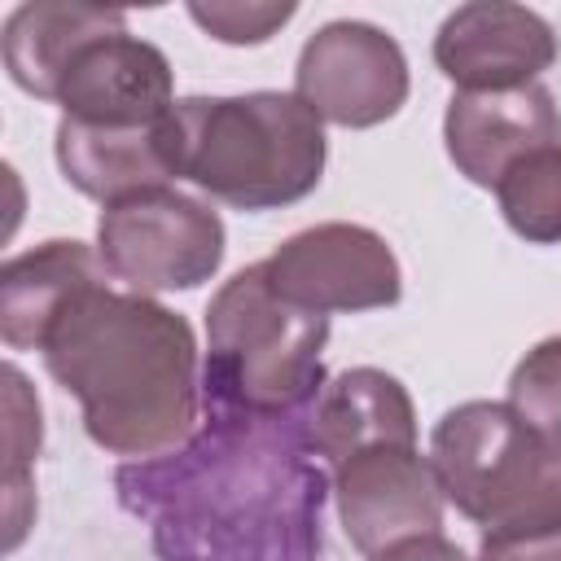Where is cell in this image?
Returning a JSON list of instances; mask_svg holds the SVG:
<instances>
[{
	"label": "cell",
	"mask_w": 561,
	"mask_h": 561,
	"mask_svg": "<svg viewBox=\"0 0 561 561\" xmlns=\"http://www.w3.org/2000/svg\"><path fill=\"white\" fill-rule=\"evenodd\" d=\"M61 118L92 127H145L171 114L175 75L158 44L114 31L79 48L57 88Z\"/></svg>",
	"instance_id": "cell-10"
},
{
	"label": "cell",
	"mask_w": 561,
	"mask_h": 561,
	"mask_svg": "<svg viewBox=\"0 0 561 561\" xmlns=\"http://www.w3.org/2000/svg\"><path fill=\"white\" fill-rule=\"evenodd\" d=\"M127 31V13L118 9H101V4H61V0H35V4H18L4 22V70L9 79L39 96V101H57L61 75L66 66L79 57V48H88L101 35Z\"/></svg>",
	"instance_id": "cell-15"
},
{
	"label": "cell",
	"mask_w": 561,
	"mask_h": 561,
	"mask_svg": "<svg viewBox=\"0 0 561 561\" xmlns=\"http://www.w3.org/2000/svg\"><path fill=\"white\" fill-rule=\"evenodd\" d=\"M416 447V408L399 377L381 368L337 373L311 416V447L337 469L368 447Z\"/></svg>",
	"instance_id": "cell-14"
},
{
	"label": "cell",
	"mask_w": 561,
	"mask_h": 561,
	"mask_svg": "<svg viewBox=\"0 0 561 561\" xmlns=\"http://www.w3.org/2000/svg\"><path fill=\"white\" fill-rule=\"evenodd\" d=\"M333 491L342 530L364 557H377L416 535H438L443 526L447 495L430 456L416 447L386 443L355 451L333 469Z\"/></svg>",
	"instance_id": "cell-8"
},
{
	"label": "cell",
	"mask_w": 561,
	"mask_h": 561,
	"mask_svg": "<svg viewBox=\"0 0 561 561\" xmlns=\"http://www.w3.org/2000/svg\"><path fill=\"white\" fill-rule=\"evenodd\" d=\"M188 18L215 35L219 44H263L272 39L289 18L294 4H241V0H210V4H188Z\"/></svg>",
	"instance_id": "cell-18"
},
{
	"label": "cell",
	"mask_w": 561,
	"mask_h": 561,
	"mask_svg": "<svg viewBox=\"0 0 561 561\" xmlns=\"http://www.w3.org/2000/svg\"><path fill=\"white\" fill-rule=\"evenodd\" d=\"M408 57L394 35L373 22H324L298 53L294 96L333 127H377L408 101Z\"/></svg>",
	"instance_id": "cell-6"
},
{
	"label": "cell",
	"mask_w": 561,
	"mask_h": 561,
	"mask_svg": "<svg viewBox=\"0 0 561 561\" xmlns=\"http://www.w3.org/2000/svg\"><path fill=\"white\" fill-rule=\"evenodd\" d=\"M44 368L83 408L96 447L127 460L175 451L197 421L193 324L162 302L88 285L44 333Z\"/></svg>",
	"instance_id": "cell-1"
},
{
	"label": "cell",
	"mask_w": 561,
	"mask_h": 561,
	"mask_svg": "<svg viewBox=\"0 0 561 561\" xmlns=\"http://www.w3.org/2000/svg\"><path fill=\"white\" fill-rule=\"evenodd\" d=\"M175 180L237 210L302 202L329 158L324 123L294 92L184 96L167 114Z\"/></svg>",
	"instance_id": "cell-2"
},
{
	"label": "cell",
	"mask_w": 561,
	"mask_h": 561,
	"mask_svg": "<svg viewBox=\"0 0 561 561\" xmlns=\"http://www.w3.org/2000/svg\"><path fill=\"white\" fill-rule=\"evenodd\" d=\"M105 280V263L83 241H44L26 254H13L0 267V337L9 351H39L53 320L70 307L75 294Z\"/></svg>",
	"instance_id": "cell-13"
},
{
	"label": "cell",
	"mask_w": 561,
	"mask_h": 561,
	"mask_svg": "<svg viewBox=\"0 0 561 561\" xmlns=\"http://www.w3.org/2000/svg\"><path fill=\"white\" fill-rule=\"evenodd\" d=\"M557 61V31L526 4L469 0L434 35V66L460 92H508L539 83Z\"/></svg>",
	"instance_id": "cell-9"
},
{
	"label": "cell",
	"mask_w": 561,
	"mask_h": 561,
	"mask_svg": "<svg viewBox=\"0 0 561 561\" xmlns=\"http://www.w3.org/2000/svg\"><path fill=\"white\" fill-rule=\"evenodd\" d=\"M206 377L210 386L250 412L294 408L320 381V351L329 342V316L285 302L263 263L241 267L206 307Z\"/></svg>",
	"instance_id": "cell-4"
},
{
	"label": "cell",
	"mask_w": 561,
	"mask_h": 561,
	"mask_svg": "<svg viewBox=\"0 0 561 561\" xmlns=\"http://www.w3.org/2000/svg\"><path fill=\"white\" fill-rule=\"evenodd\" d=\"M272 289L316 316L333 311H377L394 307L403 294V272L390 241L364 224H316L285 237L267 259Z\"/></svg>",
	"instance_id": "cell-7"
},
{
	"label": "cell",
	"mask_w": 561,
	"mask_h": 561,
	"mask_svg": "<svg viewBox=\"0 0 561 561\" xmlns=\"http://www.w3.org/2000/svg\"><path fill=\"white\" fill-rule=\"evenodd\" d=\"M443 495L495 530H561V443L539 434L508 399H469L430 434Z\"/></svg>",
	"instance_id": "cell-3"
},
{
	"label": "cell",
	"mask_w": 561,
	"mask_h": 561,
	"mask_svg": "<svg viewBox=\"0 0 561 561\" xmlns=\"http://www.w3.org/2000/svg\"><path fill=\"white\" fill-rule=\"evenodd\" d=\"M508 403L548 438L561 443V333L535 342L513 377H508Z\"/></svg>",
	"instance_id": "cell-17"
},
{
	"label": "cell",
	"mask_w": 561,
	"mask_h": 561,
	"mask_svg": "<svg viewBox=\"0 0 561 561\" xmlns=\"http://www.w3.org/2000/svg\"><path fill=\"white\" fill-rule=\"evenodd\" d=\"M443 145L469 184L495 188L513 162L543 145H561V110L543 83L456 92L443 114Z\"/></svg>",
	"instance_id": "cell-11"
},
{
	"label": "cell",
	"mask_w": 561,
	"mask_h": 561,
	"mask_svg": "<svg viewBox=\"0 0 561 561\" xmlns=\"http://www.w3.org/2000/svg\"><path fill=\"white\" fill-rule=\"evenodd\" d=\"M478 561H561V530H495V535H482Z\"/></svg>",
	"instance_id": "cell-20"
},
{
	"label": "cell",
	"mask_w": 561,
	"mask_h": 561,
	"mask_svg": "<svg viewBox=\"0 0 561 561\" xmlns=\"http://www.w3.org/2000/svg\"><path fill=\"white\" fill-rule=\"evenodd\" d=\"M57 167L61 175L101 206L123 197L167 188L175 180V153L167 136V118L145 127H92L61 118L57 123Z\"/></svg>",
	"instance_id": "cell-12"
},
{
	"label": "cell",
	"mask_w": 561,
	"mask_h": 561,
	"mask_svg": "<svg viewBox=\"0 0 561 561\" xmlns=\"http://www.w3.org/2000/svg\"><path fill=\"white\" fill-rule=\"evenodd\" d=\"M495 202L522 241L561 245V145H543L513 162L495 184Z\"/></svg>",
	"instance_id": "cell-16"
},
{
	"label": "cell",
	"mask_w": 561,
	"mask_h": 561,
	"mask_svg": "<svg viewBox=\"0 0 561 561\" xmlns=\"http://www.w3.org/2000/svg\"><path fill=\"white\" fill-rule=\"evenodd\" d=\"M4 412H9V434H4V443H9V495L18 500L26 491L22 469L39 451V403L31 399L26 377L13 364L4 368Z\"/></svg>",
	"instance_id": "cell-19"
},
{
	"label": "cell",
	"mask_w": 561,
	"mask_h": 561,
	"mask_svg": "<svg viewBox=\"0 0 561 561\" xmlns=\"http://www.w3.org/2000/svg\"><path fill=\"white\" fill-rule=\"evenodd\" d=\"M373 561H469V557L443 535H416V539H403V543L377 552Z\"/></svg>",
	"instance_id": "cell-21"
},
{
	"label": "cell",
	"mask_w": 561,
	"mask_h": 561,
	"mask_svg": "<svg viewBox=\"0 0 561 561\" xmlns=\"http://www.w3.org/2000/svg\"><path fill=\"white\" fill-rule=\"evenodd\" d=\"M96 254L131 294L197 289L224 263V219L171 184L149 188L101 210Z\"/></svg>",
	"instance_id": "cell-5"
}]
</instances>
